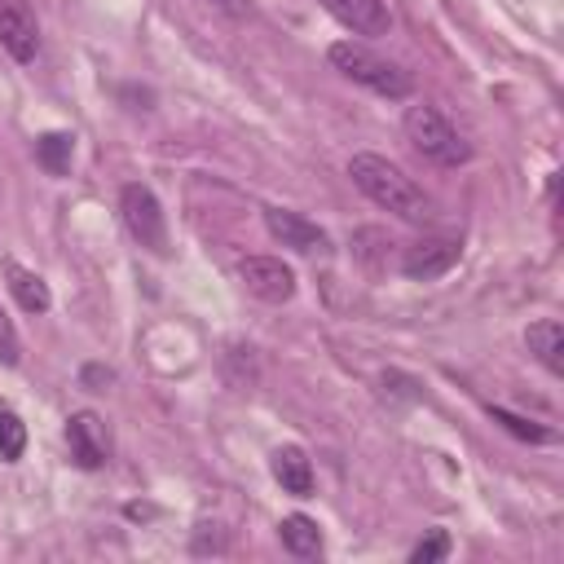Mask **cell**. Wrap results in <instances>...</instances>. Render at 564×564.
Listing matches in <instances>:
<instances>
[{"mask_svg": "<svg viewBox=\"0 0 564 564\" xmlns=\"http://www.w3.org/2000/svg\"><path fill=\"white\" fill-rule=\"evenodd\" d=\"M0 48L13 62H31L40 48V22L26 0H0Z\"/></svg>", "mask_w": 564, "mask_h": 564, "instance_id": "obj_7", "label": "cell"}, {"mask_svg": "<svg viewBox=\"0 0 564 564\" xmlns=\"http://www.w3.org/2000/svg\"><path fill=\"white\" fill-rule=\"evenodd\" d=\"M458 256H463L458 238H419L401 251V273L414 282H432V278L449 273L458 264Z\"/></svg>", "mask_w": 564, "mask_h": 564, "instance_id": "obj_6", "label": "cell"}, {"mask_svg": "<svg viewBox=\"0 0 564 564\" xmlns=\"http://www.w3.org/2000/svg\"><path fill=\"white\" fill-rule=\"evenodd\" d=\"M26 449V423L18 419V410L0 405V458L4 463H18Z\"/></svg>", "mask_w": 564, "mask_h": 564, "instance_id": "obj_16", "label": "cell"}, {"mask_svg": "<svg viewBox=\"0 0 564 564\" xmlns=\"http://www.w3.org/2000/svg\"><path fill=\"white\" fill-rule=\"evenodd\" d=\"M79 379H84V388L106 392V388L115 383V370H110V366H84V370H79Z\"/></svg>", "mask_w": 564, "mask_h": 564, "instance_id": "obj_20", "label": "cell"}, {"mask_svg": "<svg viewBox=\"0 0 564 564\" xmlns=\"http://www.w3.org/2000/svg\"><path fill=\"white\" fill-rule=\"evenodd\" d=\"M70 154H75V137H70V132H44V137L35 141V163H40L48 176L70 172Z\"/></svg>", "mask_w": 564, "mask_h": 564, "instance_id": "obj_15", "label": "cell"}, {"mask_svg": "<svg viewBox=\"0 0 564 564\" xmlns=\"http://www.w3.org/2000/svg\"><path fill=\"white\" fill-rule=\"evenodd\" d=\"M405 137H410V145H414L427 163L458 167V163L471 159V145L449 128V119H445L436 106H410V110H405Z\"/></svg>", "mask_w": 564, "mask_h": 564, "instance_id": "obj_3", "label": "cell"}, {"mask_svg": "<svg viewBox=\"0 0 564 564\" xmlns=\"http://www.w3.org/2000/svg\"><path fill=\"white\" fill-rule=\"evenodd\" d=\"M489 419L502 423V427H507L511 436H520V441H533V445L551 441V427H542V423H533V419H520V414H511V410H502V405H494Z\"/></svg>", "mask_w": 564, "mask_h": 564, "instance_id": "obj_17", "label": "cell"}, {"mask_svg": "<svg viewBox=\"0 0 564 564\" xmlns=\"http://www.w3.org/2000/svg\"><path fill=\"white\" fill-rule=\"evenodd\" d=\"M524 344H529V352H533L551 375H560V370H564V326H560L555 317L533 322V326L524 330Z\"/></svg>", "mask_w": 564, "mask_h": 564, "instance_id": "obj_12", "label": "cell"}, {"mask_svg": "<svg viewBox=\"0 0 564 564\" xmlns=\"http://www.w3.org/2000/svg\"><path fill=\"white\" fill-rule=\"evenodd\" d=\"M238 278H242V286H247L256 300H264V304H286V300L295 295V273H291V264H282L278 256H247V260L238 264Z\"/></svg>", "mask_w": 564, "mask_h": 564, "instance_id": "obj_5", "label": "cell"}, {"mask_svg": "<svg viewBox=\"0 0 564 564\" xmlns=\"http://www.w3.org/2000/svg\"><path fill=\"white\" fill-rule=\"evenodd\" d=\"M278 538H282V546L291 551V555H317L322 551V529H317V520H308V516H286L282 524H278Z\"/></svg>", "mask_w": 564, "mask_h": 564, "instance_id": "obj_14", "label": "cell"}, {"mask_svg": "<svg viewBox=\"0 0 564 564\" xmlns=\"http://www.w3.org/2000/svg\"><path fill=\"white\" fill-rule=\"evenodd\" d=\"M322 4L330 18H339L357 35H388V26H392L383 0H322Z\"/></svg>", "mask_w": 564, "mask_h": 564, "instance_id": "obj_10", "label": "cell"}, {"mask_svg": "<svg viewBox=\"0 0 564 564\" xmlns=\"http://www.w3.org/2000/svg\"><path fill=\"white\" fill-rule=\"evenodd\" d=\"M326 57H330V66H335L339 75H348L352 84H361V88H370V93H379V97L401 101V97H410V93H414L410 70H401L397 62H388V57L370 53L366 44L339 40V44H330V53H326Z\"/></svg>", "mask_w": 564, "mask_h": 564, "instance_id": "obj_2", "label": "cell"}, {"mask_svg": "<svg viewBox=\"0 0 564 564\" xmlns=\"http://www.w3.org/2000/svg\"><path fill=\"white\" fill-rule=\"evenodd\" d=\"M119 212H123L128 234H132L145 251H154V256H167V251H172V242H167V220H163V207H159V198H154L150 185H141V181L123 185V189H119Z\"/></svg>", "mask_w": 564, "mask_h": 564, "instance_id": "obj_4", "label": "cell"}, {"mask_svg": "<svg viewBox=\"0 0 564 564\" xmlns=\"http://www.w3.org/2000/svg\"><path fill=\"white\" fill-rule=\"evenodd\" d=\"M220 13H229V18H251L256 13V4L251 0H212Z\"/></svg>", "mask_w": 564, "mask_h": 564, "instance_id": "obj_21", "label": "cell"}, {"mask_svg": "<svg viewBox=\"0 0 564 564\" xmlns=\"http://www.w3.org/2000/svg\"><path fill=\"white\" fill-rule=\"evenodd\" d=\"M445 551H449V538H445V533L436 529L432 538H423V542H419V546L410 551V564H432V560H441Z\"/></svg>", "mask_w": 564, "mask_h": 564, "instance_id": "obj_18", "label": "cell"}, {"mask_svg": "<svg viewBox=\"0 0 564 564\" xmlns=\"http://www.w3.org/2000/svg\"><path fill=\"white\" fill-rule=\"evenodd\" d=\"M4 278H9L13 300H18L26 313H44V308L53 304V295H48L44 278H40V273H31V269H22L18 260H4Z\"/></svg>", "mask_w": 564, "mask_h": 564, "instance_id": "obj_13", "label": "cell"}, {"mask_svg": "<svg viewBox=\"0 0 564 564\" xmlns=\"http://www.w3.org/2000/svg\"><path fill=\"white\" fill-rule=\"evenodd\" d=\"M273 476H278V485H282L286 494H295V498H308V494H313V463H308V454H304L300 445L273 449Z\"/></svg>", "mask_w": 564, "mask_h": 564, "instance_id": "obj_11", "label": "cell"}, {"mask_svg": "<svg viewBox=\"0 0 564 564\" xmlns=\"http://www.w3.org/2000/svg\"><path fill=\"white\" fill-rule=\"evenodd\" d=\"M348 176H352V185H357L375 207H383V212H392V216H401V220H427V212H432L427 194H423L392 159H383V154H370V150L352 154V159H348Z\"/></svg>", "mask_w": 564, "mask_h": 564, "instance_id": "obj_1", "label": "cell"}, {"mask_svg": "<svg viewBox=\"0 0 564 564\" xmlns=\"http://www.w3.org/2000/svg\"><path fill=\"white\" fill-rule=\"evenodd\" d=\"M66 445H70V458L79 467H88V471L101 467L106 463V427H101V419L93 410L70 414L66 419Z\"/></svg>", "mask_w": 564, "mask_h": 564, "instance_id": "obj_8", "label": "cell"}, {"mask_svg": "<svg viewBox=\"0 0 564 564\" xmlns=\"http://www.w3.org/2000/svg\"><path fill=\"white\" fill-rule=\"evenodd\" d=\"M264 225L269 234L282 242V247H295V251H322L326 247V234L300 216V212H286V207H264Z\"/></svg>", "mask_w": 564, "mask_h": 564, "instance_id": "obj_9", "label": "cell"}, {"mask_svg": "<svg viewBox=\"0 0 564 564\" xmlns=\"http://www.w3.org/2000/svg\"><path fill=\"white\" fill-rule=\"evenodd\" d=\"M18 357H22V344H18V330H13V322H9V313L0 308V361H4V366H18Z\"/></svg>", "mask_w": 564, "mask_h": 564, "instance_id": "obj_19", "label": "cell"}]
</instances>
